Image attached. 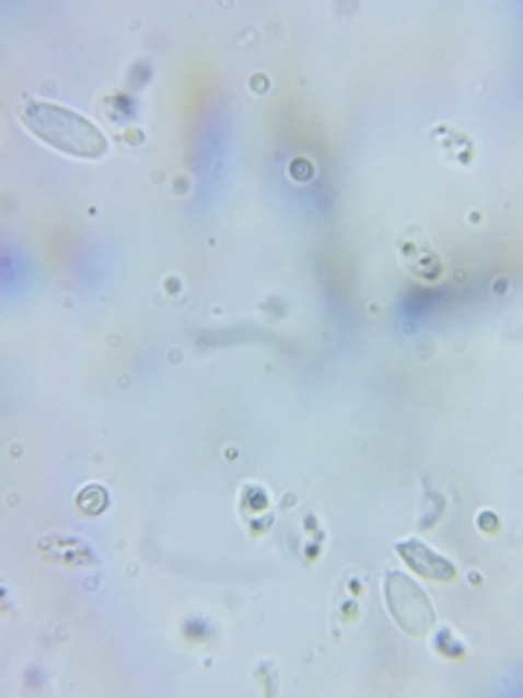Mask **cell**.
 I'll return each instance as SVG.
<instances>
[{
  "label": "cell",
  "instance_id": "6da1fadb",
  "mask_svg": "<svg viewBox=\"0 0 523 698\" xmlns=\"http://www.w3.org/2000/svg\"><path fill=\"white\" fill-rule=\"evenodd\" d=\"M24 128L35 135L42 143L70 154V158H102L108 152V137L102 135L100 126H93L91 119L82 114L70 112L65 105L56 103H24L18 112Z\"/></svg>",
  "mask_w": 523,
  "mask_h": 698
},
{
  "label": "cell",
  "instance_id": "7a4b0ae2",
  "mask_svg": "<svg viewBox=\"0 0 523 698\" xmlns=\"http://www.w3.org/2000/svg\"><path fill=\"white\" fill-rule=\"evenodd\" d=\"M384 596H387V608L393 614V620L414 638H425L433 629V608L431 600L425 596V591L416 585L410 577L398 571L387 573L384 582Z\"/></svg>",
  "mask_w": 523,
  "mask_h": 698
},
{
  "label": "cell",
  "instance_id": "3957f363",
  "mask_svg": "<svg viewBox=\"0 0 523 698\" xmlns=\"http://www.w3.org/2000/svg\"><path fill=\"white\" fill-rule=\"evenodd\" d=\"M398 556L405 559L416 573H422L425 580L433 582H451L454 580V565L448 562L445 556H439L437 550L419 542V538H407V542H398L396 545Z\"/></svg>",
  "mask_w": 523,
  "mask_h": 698
},
{
  "label": "cell",
  "instance_id": "277c9868",
  "mask_svg": "<svg viewBox=\"0 0 523 698\" xmlns=\"http://www.w3.org/2000/svg\"><path fill=\"white\" fill-rule=\"evenodd\" d=\"M42 547H53V554H50L53 562H68V565H91L93 562L91 550H88L82 542H77V538L50 536V538H44Z\"/></svg>",
  "mask_w": 523,
  "mask_h": 698
},
{
  "label": "cell",
  "instance_id": "5b68a950",
  "mask_svg": "<svg viewBox=\"0 0 523 698\" xmlns=\"http://www.w3.org/2000/svg\"><path fill=\"white\" fill-rule=\"evenodd\" d=\"M77 507L85 512V515H96V512L105 510V507H108V492H105V486L88 484L85 489L77 495Z\"/></svg>",
  "mask_w": 523,
  "mask_h": 698
}]
</instances>
